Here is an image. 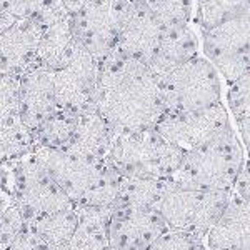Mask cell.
Returning a JSON list of instances; mask_svg holds the SVG:
<instances>
[{"mask_svg":"<svg viewBox=\"0 0 250 250\" xmlns=\"http://www.w3.org/2000/svg\"><path fill=\"white\" fill-rule=\"evenodd\" d=\"M94 105L115 134L152 128L165 112L162 80L147 62L114 52L100 60Z\"/></svg>","mask_w":250,"mask_h":250,"instance_id":"obj_1","label":"cell"},{"mask_svg":"<svg viewBox=\"0 0 250 250\" xmlns=\"http://www.w3.org/2000/svg\"><path fill=\"white\" fill-rule=\"evenodd\" d=\"M244 160L245 147L232 125L210 142L185 152L172 179L200 190L233 192Z\"/></svg>","mask_w":250,"mask_h":250,"instance_id":"obj_2","label":"cell"},{"mask_svg":"<svg viewBox=\"0 0 250 250\" xmlns=\"http://www.w3.org/2000/svg\"><path fill=\"white\" fill-rule=\"evenodd\" d=\"M185 152L152 128L115 134L107 162L124 177L170 179Z\"/></svg>","mask_w":250,"mask_h":250,"instance_id":"obj_3","label":"cell"},{"mask_svg":"<svg viewBox=\"0 0 250 250\" xmlns=\"http://www.w3.org/2000/svg\"><path fill=\"white\" fill-rule=\"evenodd\" d=\"M35 150L3 167V188L10 193L27 224L47 213L75 207Z\"/></svg>","mask_w":250,"mask_h":250,"instance_id":"obj_4","label":"cell"},{"mask_svg":"<svg viewBox=\"0 0 250 250\" xmlns=\"http://www.w3.org/2000/svg\"><path fill=\"white\" fill-rule=\"evenodd\" d=\"M232 192L200 190L182 185L172 179L165 180L157 210L168 229L207 237L208 230L220 219Z\"/></svg>","mask_w":250,"mask_h":250,"instance_id":"obj_5","label":"cell"},{"mask_svg":"<svg viewBox=\"0 0 250 250\" xmlns=\"http://www.w3.org/2000/svg\"><path fill=\"white\" fill-rule=\"evenodd\" d=\"M165 110H197L222 102V79L204 54L187 60L162 79Z\"/></svg>","mask_w":250,"mask_h":250,"instance_id":"obj_6","label":"cell"},{"mask_svg":"<svg viewBox=\"0 0 250 250\" xmlns=\"http://www.w3.org/2000/svg\"><path fill=\"white\" fill-rule=\"evenodd\" d=\"M199 35L202 54L217 68L225 85L250 68V10Z\"/></svg>","mask_w":250,"mask_h":250,"instance_id":"obj_7","label":"cell"},{"mask_svg":"<svg viewBox=\"0 0 250 250\" xmlns=\"http://www.w3.org/2000/svg\"><path fill=\"white\" fill-rule=\"evenodd\" d=\"M128 0H90L72 14L75 39L94 57L104 60L115 52L117 37L130 10Z\"/></svg>","mask_w":250,"mask_h":250,"instance_id":"obj_8","label":"cell"},{"mask_svg":"<svg viewBox=\"0 0 250 250\" xmlns=\"http://www.w3.org/2000/svg\"><path fill=\"white\" fill-rule=\"evenodd\" d=\"M232 125L225 104L219 102L197 110H165L154 128L173 145L187 152L210 142Z\"/></svg>","mask_w":250,"mask_h":250,"instance_id":"obj_9","label":"cell"},{"mask_svg":"<svg viewBox=\"0 0 250 250\" xmlns=\"http://www.w3.org/2000/svg\"><path fill=\"white\" fill-rule=\"evenodd\" d=\"M99 65V60L77 42L67 62L54 70L59 108L82 114L88 108L95 107L94 97Z\"/></svg>","mask_w":250,"mask_h":250,"instance_id":"obj_10","label":"cell"},{"mask_svg":"<svg viewBox=\"0 0 250 250\" xmlns=\"http://www.w3.org/2000/svg\"><path fill=\"white\" fill-rule=\"evenodd\" d=\"M167 229L168 225L157 208L117 205L108 217V249L148 250Z\"/></svg>","mask_w":250,"mask_h":250,"instance_id":"obj_11","label":"cell"},{"mask_svg":"<svg viewBox=\"0 0 250 250\" xmlns=\"http://www.w3.org/2000/svg\"><path fill=\"white\" fill-rule=\"evenodd\" d=\"M35 152L48 173L54 177L55 182L62 187V190L70 197L75 205L82 200V197L94 185L107 165V162H95L65 148L57 150V148L37 147Z\"/></svg>","mask_w":250,"mask_h":250,"instance_id":"obj_12","label":"cell"},{"mask_svg":"<svg viewBox=\"0 0 250 250\" xmlns=\"http://www.w3.org/2000/svg\"><path fill=\"white\" fill-rule=\"evenodd\" d=\"M59 108L54 70L34 63L19 75V119L34 130Z\"/></svg>","mask_w":250,"mask_h":250,"instance_id":"obj_13","label":"cell"},{"mask_svg":"<svg viewBox=\"0 0 250 250\" xmlns=\"http://www.w3.org/2000/svg\"><path fill=\"white\" fill-rule=\"evenodd\" d=\"M164 30L165 27L144 3H132L117 37L115 52L148 63Z\"/></svg>","mask_w":250,"mask_h":250,"instance_id":"obj_14","label":"cell"},{"mask_svg":"<svg viewBox=\"0 0 250 250\" xmlns=\"http://www.w3.org/2000/svg\"><path fill=\"white\" fill-rule=\"evenodd\" d=\"M40 25L32 19L14 20L0 32V74L19 77L35 63Z\"/></svg>","mask_w":250,"mask_h":250,"instance_id":"obj_15","label":"cell"},{"mask_svg":"<svg viewBox=\"0 0 250 250\" xmlns=\"http://www.w3.org/2000/svg\"><path fill=\"white\" fill-rule=\"evenodd\" d=\"M199 54H202L200 35L193 29L192 22L185 25L165 27L162 39L148 60V67L162 80L173 68L197 57Z\"/></svg>","mask_w":250,"mask_h":250,"instance_id":"obj_16","label":"cell"},{"mask_svg":"<svg viewBox=\"0 0 250 250\" xmlns=\"http://www.w3.org/2000/svg\"><path fill=\"white\" fill-rule=\"evenodd\" d=\"M210 250H250V204L232 192L220 219L208 230Z\"/></svg>","mask_w":250,"mask_h":250,"instance_id":"obj_17","label":"cell"},{"mask_svg":"<svg viewBox=\"0 0 250 250\" xmlns=\"http://www.w3.org/2000/svg\"><path fill=\"white\" fill-rule=\"evenodd\" d=\"M115 130L99 110L88 108L77 117L74 134L65 150H70L95 162H107Z\"/></svg>","mask_w":250,"mask_h":250,"instance_id":"obj_18","label":"cell"},{"mask_svg":"<svg viewBox=\"0 0 250 250\" xmlns=\"http://www.w3.org/2000/svg\"><path fill=\"white\" fill-rule=\"evenodd\" d=\"M77 45L72 27V15H65L40 25V39L35 63L48 70H57L67 62Z\"/></svg>","mask_w":250,"mask_h":250,"instance_id":"obj_19","label":"cell"},{"mask_svg":"<svg viewBox=\"0 0 250 250\" xmlns=\"http://www.w3.org/2000/svg\"><path fill=\"white\" fill-rule=\"evenodd\" d=\"M79 212L74 235L67 250H110L108 249L107 225L114 208L75 205Z\"/></svg>","mask_w":250,"mask_h":250,"instance_id":"obj_20","label":"cell"},{"mask_svg":"<svg viewBox=\"0 0 250 250\" xmlns=\"http://www.w3.org/2000/svg\"><path fill=\"white\" fill-rule=\"evenodd\" d=\"M77 207H70L39 217L32 220L29 225L54 250H67L68 242L74 235L75 225H77Z\"/></svg>","mask_w":250,"mask_h":250,"instance_id":"obj_21","label":"cell"},{"mask_svg":"<svg viewBox=\"0 0 250 250\" xmlns=\"http://www.w3.org/2000/svg\"><path fill=\"white\" fill-rule=\"evenodd\" d=\"M37 148L34 130L15 119L0 127V167H5L23 159Z\"/></svg>","mask_w":250,"mask_h":250,"instance_id":"obj_22","label":"cell"},{"mask_svg":"<svg viewBox=\"0 0 250 250\" xmlns=\"http://www.w3.org/2000/svg\"><path fill=\"white\" fill-rule=\"evenodd\" d=\"M79 114L65 108H57L34 128L37 147L40 148H65L74 134Z\"/></svg>","mask_w":250,"mask_h":250,"instance_id":"obj_23","label":"cell"},{"mask_svg":"<svg viewBox=\"0 0 250 250\" xmlns=\"http://www.w3.org/2000/svg\"><path fill=\"white\" fill-rule=\"evenodd\" d=\"M197 32L208 30L250 10V0H193Z\"/></svg>","mask_w":250,"mask_h":250,"instance_id":"obj_24","label":"cell"},{"mask_svg":"<svg viewBox=\"0 0 250 250\" xmlns=\"http://www.w3.org/2000/svg\"><path fill=\"white\" fill-rule=\"evenodd\" d=\"M167 179H150V177H124L120 187L119 204L128 207L155 208L162 195Z\"/></svg>","mask_w":250,"mask_h":250,"instance_id":"obj_25","label":"cell"},{"mask_svg":"<svg viewBox=\"0 0 250 250\" xmlns=\"http://www.w3.org/2000/svg\"><path fill=\"white\" fill-rule=\"evenodd\" d=\"M124 175L119 173L107 162L105 168L99 175L94 185L87 190L85 195L77 205H88V207L114 208L119 204L120 187H122Z\"/></svg>","mask_w":250,"mask_h":250,"instance_id":"obj_26","label":"cell"},{"mask_svg":"<svg viewBox=\"0 0 250 250\" xmlns=\"http://www.w3.org/2000/svg\"><path fill=\"white\" fill-rule=\"evenodd\" d=\"M142 3L164 27L185 25L193 19V0H144Z\"/></svg>","mask_w":250,"mask_h":250,"instance_id":"obj_27","label":"cell"},{"mask_svg":"<svg viewBox=\"0 0 250 250\" xmlns=\"http://www.w3.org/2000/svg\"><path fill=\"white\" fill-rule=\"evenodd\" d=\"M22 212L5 188H0V250H5L14 237L25 227Z\"/></svg>","mask_w":250,"mask_h":250,"instance_id":"obj_28","label":"cell"},{"mask_svg":"<svg viewBox=\"0 0 250 250\" xmlns=\"http://www.w3.org/2000/svg\"><path fill=\"white\" fill-rule=\"evenodd\" d=\"M225 102L235 124L250 119V68L227 85Z\"/></svg>","mask_w":250,"mask_h":250,"instance_id":"obj_29","label":"cell"},{"mask_svg":"<svg viewBox=\"0 0 250 250\" xmlns=\"http://www.w3.org/2000/svg\"><path fill=\"white\" fill-rule=\"evenodd\" d=\"M148 250H210L207 242L202 237L193 233L167 229L162 235L157 239Z\"/></svg>","mask_w":250,"mask_h":250,"instance_id":"obj_30","label":"cell"},{"mask_svg":"<svg viewBox=\"0 0 250 250\" xmlns=\"http://www.w3.org/2000/svg\"><path fill=\"white\" fill-rule=\"evenodd\" d=\"M19 117V77L0 74V127Z\"/></svg>","mask_w":250,"mask_h":250,"instance_id":"obj_31","label":"cell"},{"mask_svg":"<svg viewBox=\"0 0 250 250\" xmlns=\"http://www.w3.org/2000/svg\"><path fill=\"white\" fill-rule=\"evenodd\" d=\"M50 0H0V10L14 20L34 19Z\"/></svg>","mask_w":250,"mask_h":250,"instance_id":"obj_32","label":"cell"},{"mask_svg":"<svg viewBox=\"0 0 250 250\" xmlns=\"http://www.w3.org/2000/svg\"><path fill=\"white\" fill-rule=\"evenodd\" d=\"M5 250H54V249L40 239L37 233L32 230L29 224H25V227L14 237V240L10 242L9 247Z\"/></svg>","mask_w":250,"mask_h":250,"instance_id":"obj_33","label":"cell"},{"mask_svg":"<svg viewBox=\"0 0 250 250\" xmlns=\"http://www.w3.org/2000/svg\"><path fill=\"white\" fill-rule=\"evenodd\" d=\"M233 193H237L242 200L250 204V154L247 152H245L244 165H242L235 185H233Z\"/></svg>","mask_w":250,"mask_h":250,"instance_id":"obj_34","label":"cell"},{"mask_svg":"<svg viewBox=\"0 0 250 250\" xmlns=\"http://www.w3.org/2000/svg\"><path fill=\"white\" fill-rule=\"evenodd\" d=\"M235 127H237V134H239L242 144L245 147V152L250 154V119L244 120V122H237Z\"/></svg>","mask_w":250,"mask_h":250,"instance_id":"obj_35","label":"cell"},{"mask_svg":"<svg viewBox=\"0 0 250 250\" xmlns=\"http://www.w3.org/2000/svg\"><path fill=\"white\" fill-rule=\"evenodd\" d=\"M63 5H65V9L68 10V14H75L77 10L82 9L83 5H85L87 2H90V0H62Z\"/></svg>","mask_w":250,"mask_h":250,"instance_id":"obj_36","label":"cell"},{"mask_svg":"<svg viewBox=\"0 0 250 250\" xmlns=\"http://www.w3.org/2000/svg\"><path fill=\"white\" fill-rule=\"evenodd\" d=\"M12 22H14V19L9 17V15L3 14V12L0 10V32H2L3 29H7V27H9Z\"/></svg>","mask_w":250,"mask_h":250,"instance_id":"obj_37","label":"cell"},{"mask_svg":"<svg viewBox=\"0 0 250 250\" xmlns=\"http://www.w3.org/2000/svg\"><path fill=\"white\" fill-rule=\"evenodd\" d=\"M0 188H3V167H0Z\"/></svg>","mask_w":250,"mask_h":250,"instance_id":"obj_38","label":"cell"},{"mask_svg":"<svg viewBox=\"0 0 250 250\" xmlns=\"http://www.w3.org/2000/svg\"><path fill=\"white\" fill-rule=\"evenodd\" d=\"M128 2H130V3H142L144 0H128Z\"/></svg>","mask_w":250,"mask_h":250,"instance_id":"obj_39","label":"cell"}]
</instances>
